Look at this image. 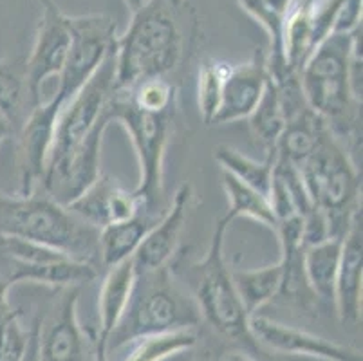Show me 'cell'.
Masks as SVG:
<instances>
[{
  "label": "cell",
  "instance_id": "cell-1",
  "mask_svg": "<svg viewBox=\"0 0 363 361\" xmlns=\"http://www.w3.org/2000/svg\"><path fill=\"white\" fill-rule=\"evenodd\" d=\"M309 107L338 141L358 139L362 119V28L322 40L298 72Z\"/></svg>",
  "mask_w": 363,
  "mask_h": 361
},
{
  "label": "cell",
  "instance_id": "cell-2",
  "mask_svg": "<svg viewBox=\"0 0 363 361\" xmlns=\"http://www.w3.org/2000/svg\"><path fill=\"white\" fill-rule=\"evenodd\" d=\"M168 0H148L132 13L114 49V89L130 91L147 79L167 78L183 60L184 40Z\"/></svg>",
  "mask_w": 363,
  "mask_h": 361
},
{
  "label": "cell",
  "instance_id": "cell-3",
  "mask_svg": "<svg viewBox=\"0 0 363 361\" xmlns=\"http://www.w3.org/2000/svg\"><path fill=\"white\" fill-rule=\"evenodd\" d=\"M0 237L42 244L82 262L100 264V230L45 194H0Z\"/></svg>",
  "mask_w": 363,
  "mask_h": 361
},
{
  "label": "cell",
  "instance_id": "cell-4",
  "mask_svg": "<svg viewBox=\"0 0 363 361\" xmlns=\"http://www.w3.org/2000/svg\"><path fill=\"white\" fill-rule=\"evenodd\" d=\"M228 218H219L203 258L194 260L188 270V293L197 304L201 322H206L220 338L244 349L257 350L259 343L250 329V314L244 309L232 278V267L224 257V238L230 226Z\"/></svg>",
  "mask_w": 363,
  "mask_h": 361
},
{
  "label": "cell",
  "instance_id": "cell-5",
  "mask_svg": "<svg viewBox=\"0 0 363 361\" xmlns=\"http://www.w3.org/2000/svg\"><path fill=\"white\" fill-rule=\"evenodd\" d=\"M201 313L194 298L170 266L138 274L130 302L108 340V350L128 345L136 338L174 329H196Z\"/></svg>",
  "mask_w": 363,
  "mask_h": 361
},
{
  "label": "cell",
  "instance_id": "cell-6",
  "mask_svg": "<svg viewBox=\"0 0 363 361\" xmlns=\"http://www.w3.org/2000/svg\"><path fill=\"white\" fill-rule=\"evenodd\" d=\"M298 170L313 206L328 215L331 238L343 240L362 215V175L351 152L331 134Z\"/></svg>",
  "mask_w": 363,
  "mask_h": 361
},
{
  "label": "cell",
  "instance_id": "cell-7",
  "mask_svg": "<svg viewBox=\"0 0 363 361\" xmlns=\"http://www.w3.org/2000/svg\"><path fill=\"white\" fill-rule=\"evenodd\" d=\"M105 114L108 123H118L127 130L140 165V183L134 191L141 199L143 208L157 211L163 197L164 155L176 109L167 112L143 111L132 104L125 92L114 91Z\"/></svg>",
  "mask_w": 363,
  "mask_h": 361
},
{
  "label": "cell",
  "instance_id": "cell-8",
  "mask_svg": "<svg viewBox=\"0 0 363 361\" xmlns=\"http://www.w3.org/2000/svg\"><path fill=\"white\" fill-rule=\"evenodd\" d=\"M67 22L71 45L64 69L58 76V87L51 98L60 107H64L114 55L118 40L116 20L104 13L69 16Z\"/></svg>",
  "mask_w": 363,
  "mask_h": 361
},
{
  "label": "cell",
  "instance_id": "cell-9",
  "mask_svg": "<svg viewBox=\"0 0 363 361\" xmlns=\"http://www.w3.org/2000/svg\"><path fill=\"white\" fill-rule=\"evenodd\" d=\"M114 55L98 69L87 84L62 107L56 119L55 138L45 170L62 163L92 132L105 116V107L114 94Z\"/></svg>",
  "mask_w": 363,
  "mask_h": 361
},
{
  "label": "cell",
  "instance_id": "cell-10",
  "mask_svg": "<svg viewBox=\"0 0 363 361\" xmlns=\"http://www.w3.org/2000/svg\"><path fill=\"white\" fill-rule=\"evenodd\" d=\"M62 107L52 99L40 101L31 109L24 123L16 130V165H18V191L31 195L38 191L48 165L55 138L56 119Z\"/></svg>",
  "mask_w": 363,
  "mask_h": 361
},
{
  "label": "cell",
  "instance_id": "cell-11",
  "mask_svg": "<svg viewBox=\"0 0 363 361\" xmlns=\"http://www.w3.org/2000/svg\"><path fill=\"white\" fill-rule=\"evenodd\" d=\"M56 293L51 313L38 323V361H85L89 338L78 320L80 287Z\"/></svg>",
  "mask_w": 363,
  "mask_h": 361
},
{
  "label": "cell",
  "instance_id": "cell-12",
  "mask_svg": "<svg viewBox=\"0 0 363 361\" xmlns=\"http://www.w3.org/2000/svg\"><path fill=\"white\" fill-rule=\"evenodd\" d=\"M42 18L31 52L24 60L26 84L33 104L42 101V87L49 78H58L67 60L71 45L69 15L60 8L42 9Z\"/></svg>",
  "mask_w": 363,
  "mask_h": 361
},
{
  "label": "cell",
  "instance_id": "cell-13",
  "mask_svg": "<svg viewBox=\"0 0 363 361\" xmlns=\"http://www.w3.org/2000/svg\"><path fill=\"white\" fill-rule=\"evenodd\" d=\"M250 329L259 345L284 356H306L322 361H363L362 350L356 347L331 342L328 338L275 322L260 314L250 318Z\"/></svg>",
  "mask_w": 363,
  "mask_h": 361
},
{
  "label": "cell",
  "instance_id": "cell-14",
  "mask_svg": "<svg viewBox=\"0 0 363 361\" xmlns=\"http://www.w3.org/2000/svg\"><path fill=\"white\" fill-rule=\"evenodd\" d=\"M194 190L190 183H183L174 194L167 210L161 211L156 224L145 235L143 243L132 255V264L136 274L150 273L170 266L179 250L181 233L188 221V211L192 203Z\"/></svg>",
  "mask_w": 363,
  "mask_h": 361
},
{
  "label": "cell",
  "instance_id": "cell-15",
  "mask_svg": "<svg viewBox=\"0 0 363 361\" xmlns=\"http://www.w3.org/2000/svg\"><path fill=\"white\" fill-rule=\"evenodd\" d=\"M269 79L272 74L267 65V55L262 49H257L247 62L237 65L228 64L220 105L213 125L235 123L250 118L266 92Z\"/></svg>",
  "mask_w": 363,
  "mask_h": 361
},
{
  "label": "cell",
  "instance_id": "cell-16",
  "mask_svg": "<svg viewBox=\"0 0 363 361\" xmlns=\"http://www.w3.org/2000/svg\"><path fill=\"white\" fill-rule=\"evenodd\" d=\"M67 208L89 226L101 230L108 224L134 217L143 208V203L136 191L125 190L116 183V179L100 175L84 194L69 203Z\"/></svg>",
  "mask_w": 363,
  "mask_h": 361
},
{
  "label": "cell",
  "instance_id": "cell-17",
  "mask_svg": "<svg viewBox=\"0 0 363 361\" xmlns=\"http://www.w3.org/2000/svg\"><path fill=\"white\" fill-rule=\"evenodd\" d=\"M136 277L132 260H125V262L108 267L101 280L100 298H98V334L94 340L96 343L94 361H108V340L120 326L121 318L127 311Z\"/></svg>",
  "mask_w": 363,
  "mask_h": 361
},
{
  "label": "cell",
  "instance_id": "cell-18",
  "mask_svg": "<svg viewBox=\"0 0 363 361\" xmlns=\"http://www.w3.org/2000/svg\"><path fill=\"white\" fill-rule=\"evenodd\" d=\"M362 215H358L342 243L335 286L333 307L342 323L354 326L362 320Z\"/></svg>",
  "mask_w": 363,
  "mask_h": 361
},
{
  "label": "cell",
  "instance_id": "cell-19",
  "mask_svg": "<svg viewBox=\"0 0 363 361\" xmlns=\"http://www.w3.org/2000/svg\"><path fill=\"white\" fill-rule=\"evenodd\" d=\"M9 280L16 284H40L55 291L67 287H82L94 282L98 278V266L82 262L76 258L60 255V257L42 260V262H16L9 260Z\"/></svg>",
  "mask_w": 363,
  "mask_h": 361
},
{
  "label": "cell",
  "instance_id": "cell-20",
  "mask_svg": "<svg viewBox=\"0 0 363 361\" xmlns=\"http://www.w3.org/2000/svg\"><path fill=\"white\" fill-rule=\"evenodd\" d=\"M163 211V210H161ZM161 211H150L141 208L134 217L121 221V223L108 224L100 230V264L108 270L116 264L130 260L136 253L145 235L156 224Z\"/></svg>",
  "mask_w": 363,
  "mask_h": 361
},
{
  "label": "cell",
  "instance_id": "cell-21",
  "mask_svg": "<svg viewBox=\"0 0 363 361\" xmlns=\"http://www.w3.org/2000/svg\"><path fill=\"white\" fill-rule=\"evenodd\" d=\"M267 199L272 203L277 223L286 221V218L302 217L303 213H308L313 208L311 199H309L308 190H306V184H303L298 167L286 161V159L277 157V155L275 165H273L272 187H269Z\"/></svg>",
  "mask_w": 363,
  "mask_h": 361
},
{
  "label": "cell",
  "instance_id": "cell-22",
  "mask_svg": "<svg viewBox=\"0 0 363 361\" xmlns=\"http://www.w3.org/2000/svg\"><path fill=\"white\" fill-rule=\"evenodd\" d=\"M342 243L343 240L340 238H329V240H323L315 246L303 248V277H306V282L316 300L328 304H333L335 300Z\"/></svg>",
  "mask_w": 363,
  "mask_h": 361
},
{
  "label": "cell",
  "instance_id": "cell-23",
  "mask_svg": "<svg viewBox=\"0 0 363 361\" xmlns=\"http://www.w3.org/2000/svg\"><path fill=\"white\" fill-rule=\"evenodd\" d=\"M33 107L36 105L33 104L26 84L24 60H0V118L9 125L13 135Z\"/></svg>",
  "mask_w": 363,
  "mask_h": 361
},
{
  "label": "cell",
  "instance_id": "cell-24",
  "mask_svg": "<svg viewBox=\"0 0 363 361\" xmlns=\"http://www.w3.org/2000/svg\"><path fill=\"white\" fill-rule=\"evenodd\" d=\"M232 278L240 302L252 318L260 307L280 294L284 278L282 264L275 262L253 270H232Z\"/></svg>",
  "mask_w": 363,
  "mask_h": 361
},
{
  "label": "cell",
  "instance_id": "cell-25",
  "mask_svg": "<svg viewBox=\"0 0 363 361\" xmlns=\"http://www.w3.org/2000/svg\"><path fill=\"white\" fill-rule=\"evenodd\" d=\"M213 157L220 165V170L266 197L269 195L275 154H266L262 161H257L230 145H219L213 150Z\"/></svg>",
  "mask_w": 363,
  "mask_h": 361
},
{
  "label": "cell",
  "instance_id": "cell-26",
  "mask_svg": "<svg viewBox=\"0 0 363 361\" xmlns=\"http://www.w3.org/2000/svg\"><path fill=\"white\" fill-rule=\"evenodd\" d=\"M220 183H223V190L228 197V213L224 215V218H228L230 223L240 217L252 218L255 223L275 231L277 217L266 195L246 187L226 172H223L220 175Z\"/></svg>",
  "mask_w": 363,
  "mask_h": 361
},
{
  "label": "cell",
  "instance_id": "cell-27",
  "mask_svg": "<svg viewBox=\"0 0 363 361\" xmlns=\"http://www.w3.org/2000/svg\"><path fill=\"white\" fill-rule=\"evenodd\" d=\"M250 121V132L252 138L266 154H275L277 143H279L280 134L284 130V111L282 104H280L279 89L273 84V79H269L266 92L260 98L259 105L255 111L247 118Z\"/></svg>",
  "mask_w": 363,
  "mask_h": 361
},
{
  "label": "cell",
  "instance_id": "cell-28",
  "mask_svg": "<svg viewBox=\"0 0 363 361\" xmlns=\"http://www.w3.org/2000/svg\"><path fill=\"white\" fill-rule=\"evenodd\" d=\"M196 343V329H174L147 334L128 343L130 350L123 361H164L184 350L194 349Z\"/></svg>",
  "mask_w": 363,
  "mask_h": 361
},
{
  "label": "cell",
  "instance_id": "cell-29",
  "mask_svg": "<svg viewBox=\"0 0 363 361\" xmlns=\"http://www.w3.org/2000/svg\"><path fill=\"white\" fill-rule=\"evenodd\" d=\"M295 0H237V4L264 28L269 36V55L272 64H284L282 60V31Z\"/></svg>",
  "mask_w": 363,
  "mask_h": 361
},
{
  "label": "cell",
  "instance_id": "cell-30",
  "mask_svg": "<svg viewBox=\"0 0 363 361\" xmlns=\"http://www.w3.org/2000/svg\"><path fill=\"white\" fill-rule=\"evenodd\" d=\"M226 69L228 64L217 62V60H206L199 67L197 107H199V114L204 125H213V119H216L217 111H219Z\"/></svg>",
  "mask_w": 363,
  "mask_h": 361
},
{
  "label": "cell",
  "instance_id": "cell-31",
  "mask_svg": "<svg viewBox=\"0 0 363 361\" xmlns=\"http://www.w3.org/2000/svg\"><path fill=\"white\" fill-rule=\"evenodd\" d=\"M118 92H125L132 104L148 112H167L176 109V85L172 84V82H168L167 78L147 79V82L136 85V87L130 89V91Z\"/></svg>",
  "mask_w": 363,
  "mask_h": 361
},
{
  "label": "cell",
  "instance_id": "cell-32",
  "mask_svg": "<svg viewBox=\"0 0 363 361\" xmlns=\"http://www.w3.org/2000/svg\"><path fill=\"white\" fill-rule=\"evenodd\" d=\"M31 329H24L21 311L0 320V361H24Z\"/></svg>",
  "mask_w": 363,
  "mask_h": 361
},
{
  "label": "cell",
  "instance_id": "cell-33",
  "mask_svg": "<svg viewBox=\"0 0 363 361\" xmlns=\"http://www.w3.org/2000/svg\"><path fill=\"white\" fill-rule=\"evenodd\" d=\"M11 287L13 284L11 280H9V277L0 274V320H4L9 314L18 311L11 306V302H9V289H11Z\"/></svg>",
  "mask_w": 363,
  "mask_h": 361
},
{
  "label": "cell",
  "instance_id": "cell-34",
  "mask_svg": "<svg viewBox=\"0 0 363 361\" xmlns=\"http://www.w3.org/2000/svg\"><path fill=\"white\" fill-rule=\"evenodd\" d=\"M38 323L40 322H35V326L31 327V338H29V347L24 361H38Z\"/></svg>",
  "mask_w": 363,
  "mask_h": 361
},
{
  "label": "cell",
  "instance_id": "cell-35",
  "mask_svg": "<svg viewBox=\"0 0 363 361\" xmlns=\"http://www.w3.org/2000/svg\"><path fill=\"white\" fill-rule=\"evenodd\" d=\"M0 267H2V271H4L6 274H9V258H8V255H6L4 237H0Z\"/></svg>",
  "mask_w": 363,
  "mask_h": 361
},
{
  "label": "cell",
  "instance_id": "cell-36",
  "mask_svg": "<svg viewBox=\"0 0 363 361\" xmlns=\"http://www.w3.org/2000/svg\"><path fill=\"white\" fill-rule=\"evenodd\" d=\"M11 135L13 134H11V128H9V125L6 123L4 119L0 118V145L4 143L8 138H11Z\"/></svg>",
  "mask_w": 363,
  "mask_h": 361
},
{
  "label": "cell",
  "instance_id": "cell-37",
  "mask_svg": "<svg viewBox=\"0 0 363 361\" xmlns=\"http://www.w3.org/2000/svg\"><path fill=\"white\" fill-rule=\"evenodd\" d=\"M224 361H255L253 357H250L247 354L244 352H232V354H228L226 357H224Z\"/></svg>",
  "mask_w": 363,
  "mask_h": 361
},
{
  "label": "cell",
  "instance_id": "cell-38",
  "mask_svg": "<svg viewBox=\"0 0 363 361\" xmlns=\"http://www.w3.org/2000/svg\"><path fill=\"white\" fill-rule=\"evenodd\" d=\"M147 2H148V0H125V6L130 9V13H134V11H138V9L143 8Z\"/></svg>",
  "mask_w": 363,
  "mask_h": 361
},
{
  "label": "cell",
  "instance_id": "cell-39",
  "mask_svg": "<svg viewBox=\"0 0 363 361\" xmlns=\"http://www.w3.org/2000/svg\"><path fill=\"white\" fill-rule=\"evenodd\" d=\"M36 2H38V4L42 6V9H55V8H58L55 0H36Z\"/></svg>",
  "mask_w": 363,
  "mask_h": 361
},
{
  "label": "cell",
  "instance_id": "cell-40",
  "mask_svg": "<svg viewBox=\"0 0 363 361\" xmlns=\"http://www.w3.org/2000/svg\"><path fill=\"white\" fill-rule=\"evenodd\" d=\"M168 2H170L176 9H183L184 6H186V0H168Z\"/></svg>",
  "mask_w": 363,
  "mask_h": 361
}]
</instances>
